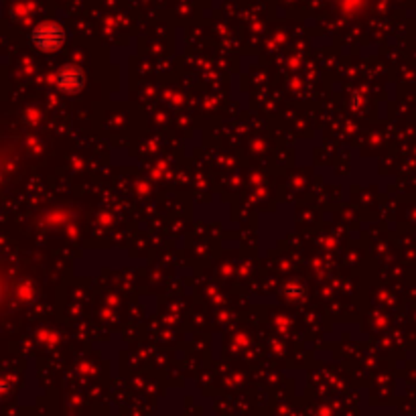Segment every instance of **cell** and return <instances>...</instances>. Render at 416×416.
<instances>
[{
	"label": "cell",
	"mask_w": 416,
	"mask_h": 416,
	"mask_svg": "<svg viewBox=\"0 0 416 416\" xmlns=\"http://www.w3.org/2000/svg\"><path fill=\"white\" fill-rule=\"evenodd\" d=\"M35 41H37V45L45 47V49L55 47L61 41V31H59V27H55V25H43V27L35 31Z\"/></svg>",
	"instance_id": "6da1fadb"
}]
</instances>
